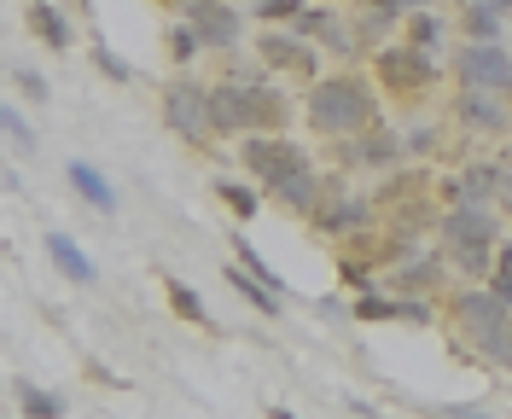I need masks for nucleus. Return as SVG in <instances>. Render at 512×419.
Listing matches in <instances>:
<instances>
[{"label":"nucleus","mask_w":512,"mask_h":419,"mask_svg":"<svg viewBox=\"0 0 512 419\" xmlns=\"http://www.w3.org/2000/svg\"><path fill=\"white\" fill-rule=\"evenodd\" d=\"M437 233H443V262L466 268L472 280H489L495 251H501V216L489 204H448Z\"/></svg>","instance_id":"3"},{"label":"nucleus","mask_w":512,"mask_h":419,"mask_svg":"<svg viewBox=\"0 0 512 419\" xmlns=\"http://www.w3.org/2000/svg\"><path fill=\"white\" fill-rule=\"evenodd\" d=\"M373 222H379V204H373V198H320V210H315V227L326 239L367 233Z\"/></svg>","instance_id":"11"},{"label":"nucleus","mask_w":512,"mask_h":419,"mask_svg":"<svg viewBox=\"0 0 512 419\" xmlns=\"http://www.w3.org/2000/svg\"><path fill=\"white\" fill-rule=\"evenodd\" d=\"M187 24H192V35H198V47H210V53H233V47H239V35H245L239 6H227V0L204 6V12H192Z\"/></svg>","instance_id":"12"},{"label":"nucleus","mask_w":512,"mask_h":419,"mask_svg":"<svg viewBox=\"0 0 512 419\" xmlns=\"http://www.w3.org/2000/svg\"><path fill=\"white\" fill-rule=\"evenodd\" d=\"M350 315L355 321H402V303L384 297V291H361V297L350 303Z\"/></svg>","instance_id":"26"},{"label":"nucleus","mask_w":512,"mask_h":419,"mask_svg":"<svg viewBox=\"0 0 512 419\" xmlns=\"http://www.w3.org/2000/svg\"><path fill=\"white\" fill-rule=\"evenodd\" d=\"M18 408H24V419H64V396L59 390L30 385V379H18Z\"/></svg>","instance_id":"22"},{"label":"nucleus","mask_w":512,"mask_h":419,"mask_svg":"<svg viewBox=\"0 0 512 419\" xmlns=\"http://www.w3.org/2000/svg\"><path fill=\"white\" fill-rule=\"evenodd\" d=\"M501 193H507V198H512V158H507V163H501Z\"/></svg>","instance_id":"39"},{"label":"nucleus","mask_w":512,"mask_h":419,"mask_svg":"<svg viewBox=\"0 0 512 419\" xmlns=\"http://www.w3.org/2000/svg\"><path fill=\"white\" fill-rule=\"evenodd\" d=\"M227 286L239 291V303H251L256 315H280V309H286V303H280V291H268L256 274H245L239 262H227Z\"/></svg>","instance_id":"19"},{"label":"nucleus","mask_w":512,"mask_h":419,"mask_svg":"<svg viewBox=\"0 0 512 419\" xmlns=\"http://www.w3.org/2000/svg\"><path fill=\"white\" fill-rule=\"evenodd\" d=\"M373 6H384L390 18H414V12H425L431 0H373Z\"/></svg>","instance_id":"35"},{"label":"nucleus","mask_w":512,"mask_h":419,"mask_svg":"<svg viewBox=\"0 0 512 419\" xmlns=\"http://www.w3.org/2000/svg\"><path fill=\"white\" fill-rule=\"evenodd\" d=\"M303 6H309V0H256V24H280V18L291 24Z\"/></svg>","instance_id":"31"},{"label":"nucleus","mask_w":512,"mask_h":419,"mask_svg":"<svg viewBox=\"0 0 512 419\" xmlns=\"http://www.w3.org/2000/svg\"><path fill=\"white\" fill-rule=\"evenodd\" d=\"M291 123V99L286 88L268 76V82H216L210 88V129L216 134H286Z\"/></svg>","instance_id":"2"},{"label":"nucleus","mask_w":512,"mask_h":419,"mask_svg":"<svg viewBox=\"0 0 512 419\" xmlns=\"http://www.w3.org/2000/svg\"><path fill=\"white\" fill-rule=\"evenodd\" d=\"M402 303V321H431V303L425 297H396Z\"/></svg>","instance_id":"36"},{"label":"nucleus","mask_w":512,"mask_h":419,"mask_svg":"<svg viewBox=\"0 0 512 419\" xmlns=\"http://www.w3.org/2000/svg\"><path fill=\"white\" fill-rule=\"evenodd\" d=\"M163 297H169V309L181 315V321H192V326H216L210 321V309H204V297L187 286V280H175V274H163Z\"/></svg>","instance_id":"20"},{"label":"nucleus","mask_w":512,"mask_h":419,"mask_svg":"<svg viewBox=\"0 0 512 419\" xmlns=\"http://www.w3.org/2000/svg\"><path fill=\"white\" fill-rule=\"evenodd\" d=\"M256 59H262L268 70L297 76V82H320V53L303 41V35H291V30H262L256 35Z\"/></svg>","instance_id":"9"},{"label":"nucleus","mask_w":512,"mask_h":419,"mask_svg":"<svg viewBox=\"0 0 512 419\" xmlns=\"http://www.w3.org/2000/svg\"><path fill=\"white\" fill-rule=\"evenodd\" d=\"M64 181H70V193L82 198L88 210H99V216H111V210H117V187H111V181L99 175L94 163L70 158V163H64Z\"/></svg>","instance_id":"14"},{"label":"nucleus","mask_w":512,"mask_h":419,"mask_svg":"<svg viewBox=\"0 0 512 419\" xmlns=\"http://www.w3.org/2000/svg\"><path fill=\"white\" fill-rule=\"evenodd\" d=\"M216 198H222V204L233 210V216H239V222H251L256 210H262V198H256V187H239L233 175H222V181H216Z\"/></svg>","instance_id":"24"},{"label":"nucleus","mask_w":512,"mask_h":419,"mask_svg":"<svg viewBox=\"0 0 512 419\" xmlns=\"http://www.w3.org/2000/svg\"><path fill=\"white\" fill-rule=\"evenodd\" d=\"M443 35H448V18H437L431 6L408 18V47H425V53H437V47H443Z\"/></svg>","instance_id":"23"},{"label":"nucleus","mask_w":512,"mask_h":419,"mask_svg":"<svg viewBox=\"0 0 512 419\" xmlns=\"http://www.w3.org/2000/svg\"><path fill=\"white\" fill-rule=\"evenodd\" d=\"M268 198H274V204H286L291 216H315L320 198H326V181H320V169H297L291 181L268 187Z\"/></svg>","instance_id":"15"},{"label":"nucleus","mask_w":512,"mask_h":419,"mask_svg":"<svg viewBox=\"0 0 512 419\" xmlns=\"http://www.w3.org/2000/svg\"><path fill=\"white\" fill-rule=\"evenodd\" d=\"M437 419H495V414H483V408H466V402H454V408H431Z\"/></svg>","instance_id":"37"},{"label":"nucleus","mask_w":512,"mask_h":419,"mask_svg":"<svg viewBox=\"0 0 512 419\" xmlns=\"http://www.w3.org/2000/svg\"><path fill=\"white\" fill-rule=\"evenodd\" d=\"M0 134H6L18 152H35V146H41V140H35V129H30V117H24L18 105H6V99H0Z\"/></svg>","instance_id":"27"},{"label":"nucleus","mask_w":512,"mask_h":419,"mask_svg":"<svg viewBox=\"0 0 512 419\" xmlns=\"http://www.w3.org/2000/svg\"><path fill=\"white\" fill-rule=\"evenodd\" d=\"M198 53H204V47H198V35H192V24L181 18V24L169 30V59H175V65H187V59H198Z\"/></svg>","instance_id":"30"},{"label":"nucleus","mask_w":512,"mask_h":419,"mask_svg":"<svg viewBox=\"0 0 512 419\" xmlns=\"http://www.w3.org/2000/svg\"><path fill=\"white\" fill-rule=\"evenodd\" d=\"M483 6H495V12H501V18H507V12H512V0H483Z\"/></svg>","instance_id":"41"},{"label":"nucleus","mask_w":512,"mask_h":419,"mask_svg":"<svg viewBox=\"0 0 512 419\" xmlns=\"http://www.w3.org/2000/svg\"><path fill=\"white\" fill-rule=\"evenodd\" d=\"M204 6H216V0H169V12H181V18H192V12H204Z\"/></svg>","instance_id":"38"},{"label":"nucleus","mask_w":512,"mask_h":419,"mask_svg":"<svg viewBox=\"0 0 512 419\" xmlns=\"http://www.w3.org/2000/svg\"><path fill=\"white\" fill-rule=\"evenodd\" d=\"M454 117H460V129L501 140V134H512V99L483 94V88H460V99H454Z\"/></svg>","instance_id":"10"},{"label":"nucleus","mask_w":512,"mask_h":419,"mask_svg":"<svg viewBox=\"0 0 512 419\" xmlns=\"http://www.w3.org/2000/svg\"><path fill=\"white\" fill-rule=\"evenodd\" d=\"M460 204H495L501 198V163H472V169H460Z\"/></svg>","instance_id":"18"},{"label":"nucleus","mask_w":512,"mask_h":419,"mask_svg":"<svg viewBox=\"0 0 512 419\" xmlns=\"http://www.w3.org/2000/svg\"><path fill=\"white\" fill-rule=\"evenodd\" d=\"M437 280H443V257H425V262H396V286H437Z\"/></svg>","instance_id":"28"},{"label":"nucleus","mask_w":512,"mask_h":419,"mask_svg":"<svg viewBox=\"0 0 512 419\" xmlns=\"http://www.w3.org/2000/svg\"><path fill=\"white\" fill-rule=\"evenodd\" d=\"M12 82H18V94L35 99V105H47V94H53V88H47V76H41V70H30V65L12 70Z\"/></svg>","instance_id":"32"},{"label":"nucleus","mask_w":512,"mask_h":419,"mask_svg":"<svg viewBox=\"0 0 512 419\" xmlns=\"http://www.w3.org/2000/svg\"><path fill=\"white\" fill-rule=\"evenodd\" d=\"M163 117H169V129L192 140V146H204L210 140V88L204 82H192V76H175L169 88H163Z\"/></svg>","instance_id":"8"},{"label":"nucleus","mask_w":512,"mask_h":419,"mask_svg":"<svg viewBox=\"0 0 512 419\" xmlns=\"http://www.w3.org/2000/svg\"><path fill=\"white\" fill-rule=\"evenodd\" d=\"M454 321H460V332L472 338V350H478L489 367L512 373V309L495 297V291L466 286L460 297H454Z\"/></svg>","instance_id":"4"},{"label":"nucleus","mask_w":512,"mask_h":419,"mask_svg":"<svg viewBox=\"0 0 512 419\" xmlns=\"http://www.w3.org/2000/svg\"><path fill=\"white\" fill-rule=\"evenodd\" d=\"M268 419H297V414H291L286 402H274V408H268Z\"/></svg>","instance_id":"40"},{"label":"nucleus","mask_w":512,"mask_h":419,"mask_svg":"<svg viewBox=\"0 0 512 419\" xmlns=\"http://www.w3.org/2000/svg\"><path fill=\"white\" fill-rule=\"evenodd\" d=\"M47 257H53V268H59L70 286H94L99 280V268L88 262V251H82L70 233H47Z\"/></svg>","instance_id":"16"},{"label":"nucleus","mask_w":512,"mask_h":419,"mask_svg":"<svg viewBox=\"0 0 512 419\" xmlns=\"http://www.w3.org/2000/svg\"><path fill=\"white\" fill-rule=\"evenodd\" d=\"M338 146H344V163H350V169H396V163L408 158L402 140L384 134V123L367 129V134H355V140H338Z\"/></svg>","instance_id":"13"},{"label":"nucleus","mask_w":512,"mask_h":419,"mask_svg":"<svg viewBox=\"0 0 512 419\" xmlns=\"http://www.w3.org/2000/svg\"><path fill=\"white\" fill-rule=\"evenodd\" d=\"M373 70H379V88L396 94V99L431 94V82L443 76L437 59H431L425 47H408V41H384V47H373Z\"/></svg>","instance_id":"5"},{"label":"nucleus","mask_w":512,"mask_h":419,"mask_svg":"<svg viewBox=\"0 0 512 419\" xmlns=\"http://www.w3.org/2000/svg\"><path fill=\"white\" fill-rule=\"evenodd\" d=\"M239 163L251 169L262 187H280L297 169H315V158H309L297 140H286V134H245V140H239Z\"/></svg>","instance_id":"6"},{"label":"nucleus","mask_w":512,"mask_h":419,"mask_svg":"<svg viewBox=\"0 0 512 419\" xmlns=\"http://www.w3.org/2000/svg\"><path fill=\"white\" fill-rule=\"evenodd\" d=\"M303 117H309V129L326 134V140H355V134H367V129H379L384 123V105H379V94H373L367 76L338 70V76L309 82Z\"/></svg>","instance_id":"1"},{"label":"nucleus","mask_w":512,"mask_h":419,"mask_svg":"<svg viewBox=\"0 0 512 419\" xmlns=\"http://www.w3.org/2000/svg\"><path fill=\"white\" fill-rule=\"evenodd\" d=\"M454 70H460V88H483V94L512 99V53L501 41H466L454 53Z\"/></svg>","instance_id":"7"},{"label":"nucleus","mask_w":512,"mask_h":419,"mask_svg":"<svg viewBox=\"0 0 512 419\" xmlns=\"http://www.w3.org/2000/svg\"><path fill=\"white\" fill-rule=\"evenodd\" d=\"M373 268H379L373 257H367V262H361V257H350V262H344V280H350V286H367V280H373Z\"/></svg>","instance_id":"34"},{"label":"nucleus","mask_w":512,"mask_h":419,"mask_svg":"<svg viewBox=\"0 0 512 419\" xmlns=\"http://www.w3.org/2000/svg\"><path fill=\"white\" fill-rule=\"evenodd\" d=\"M233 257H239V268H245V274H256V280H262L268 291H280V297H291V291H286V280H280V274H274V268L262 262V251H256V245H245V239H233Z\"/></svg>","instance_id":"25"},{"label":"nucleus","mask_w":512,"mask_h":419,"mask_svg":"<svg viewBox=\"0 0 512 419\" xmlns=\"http://www.w3.org/2000/svg\"><path fill=\"white\" fill-rule=\"evenodd\" d=\"M24 24H30V35H35V41H47L53 53H64V47H70V18H64L53 0H30Z\"/></svg>","instance_id":"17"},{"label":"nucleus","mask_w":512,"mask_h":419,"mask_svg":"<svg viewBox=\"0 0 512 419\" xmlns=\"http://www.w3.org/2000/svg\"><path fill=\"white\" fill-rule=\"evenodd\" d=\"M489 291H495V297H501V303L512 309V245H501V251H495V268H489Z\"/></svg>","instance_id":"29"},{"label":"nucleus","mask_w":512,"mask_h":419,"mask_svg":"<svg viewBox=\"0 0 512 419\" xmlns=\"http://www.w3.org/2000/svg\"><path fill=\"white\" fill-rule=\"evenodd\" d=\"M94 65L105 70V76H111V82H128V76H134V70H128L123 59H117V53H111V47H105V41H94Z\"/></svg>","instance_id":"33"},{"label":"nucleus","mask_w":512,"mask_h":419,"mask_svg":"<svg viewBox=\"0 0 512 419\" xmlns=\"http://www.w3.org/2000/svg\"><path fill=\"white\" fill-rule=\"evenodd\" d=\"M460 30H466V41H501V12L495 6H483V0H466V12H460Z\"/></svg>","instance_id":"21"}]
</instances>
